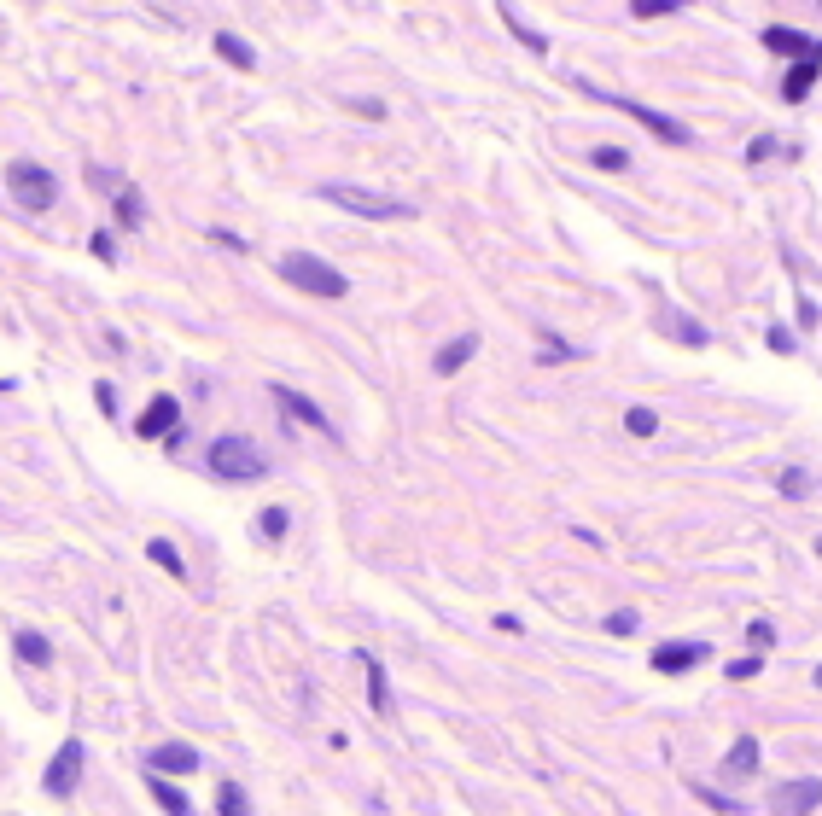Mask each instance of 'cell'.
<instances>
[{
    "label": "cell",
    "mask_w": 822,
    "mask_h": 816,
    "mask_svg": "<svg viewBox=\"0 0 822 816\" xmlns=\"http://www.w3.org/2000/svg\"><path fill=\"white\" fill-rule=\"evenodd\" d=\"M595 170H630V152H624V146H601V152H595Z\"/></svg>",
    "instance_id": "cell-30"
},
{
    "label": "cell",
    "mask_w": 822,
    "mask_h": 816,
    "mask_svg": "<svg viewBox=\"0 0 822 816\" xmlns=\"http://www.w3.org/2000/svg\"><path fill=\"white\" fill-rule=\"evenodd\" d=\"M694 799H700V805H712V811H723V816H735V811H741L735 799H723L718 787H694Z\"/></svg>",
    "instance_id": "cell-31"
},
{
    "label": "cell",
    "mask_w": 822,
    "mask_h": 816,
    "mask_svg": "<svg viewBox=\"0 0 822 816\" xmlns=\"http://www.w3.org/2000/svg\"><path fill=\"white\" fill-rule=\"evenodd\" d=\"M706 653H712L706 642H665V647H653V671L659 677H683L694 665H706Z\"/></svg>",
    "instance_id": "cell-9"
},
{
    "label": "cell",
    "mask_w": 822,
    "mask_h": 816,
    "mask_svg": "<svg viewBox=\"0 0 822 816\" xmlns=\"http://www.w3.org/2000/svg\"><path fill=\"white\" fill-rule=\"evenodd\" d=\"M624 432H630V438H653V432H659V414L636 403L630 414H624Z\"/></svg>",
    "instance_id": "cell-27"
},
{
    "label": "cell",
    "mask_w": 822,
    "mask_h": 816,
    "mask_svg": "<svg viewBox=\"0 0 822 816\" xmlns=\"http://www.w3.org/2000/svg\"><path fill=\"white\" fill-rule=\"evenodd\" d=\"M205 467L216 478H228V484H257V478L269 473V455L257 449V438H245V432H222V438H210Z\"/></svg>",
    "instance_id": "cell-1"
},
{
    "label": "cell",
    "mask_w": 822,
    "mask_h": 816,
    "mask_svg": "<svg viewBox=\"0 0 822 816\" xmlns=\"http://www.w3.org/2000/svg\"><path fill=\"white\" fill-rule=\"evenodd\" d=\"M146 793L158 799V811H164V816H193V805H187V793H181L175 782H164V776H152V782H146Z\"/></svg>",
    "instance_id": "cell-16"
},
{
    "label": "cell",
    "mask_w": 822,
    "mask_h": 816,
    "mask_svg": "<svg viewBox=\"0 0 822 816\" xmlns=\"http://www.w3.org/2000/svg\"><path fill=\"white\" fill-rule=\"evenodd\" d=\"M327 204H339L350 216H368V222H409L414 204L409 199H391V193H374V187H350V181H321L315 187Z\"/></svg>",
    "instance_id": "cell-3"
},
{
    "label": "cell",
    "mask_w": 822,
    "mask_h": 816,
    "mask_svg": "<svg viewBox=\"0 0 822 816\" xmlns=\"http://www.w3.org/2000/svg\"><path fill=\"white\" fill-rule=\"evenodd\" d=\"M776 484H782V496H793V502H799V496H805V490H811V478L799 473V467H788V473L776 478Z\"/></svg>",
    "instance_id": "cell-34"
},
{
    "label": "cell",
    "mask_w": 822,
    "mask_h": 816,
    "mask_svg": "<svg viewBox=\"0 0 822 816\" xmlns=\"http://www.w3.org/2000/svg\"><path fill=\"white\" fill-rule=\"evenodd\" d=\"M817 554H822V537H817Z\"/></svg>",
    "instance_id": "cell-40"
},
{
    "label": "cell",
    "mask_w": 822,
    "mask_h": 816,
    "mask_svg": "<svg viewBox=\"0 0 822 816\" xmlns=\"http://www.w3.org/2000/svg\"><path fill=\"white\" fill-rule=\"evenodd\" d=\"M589 100H601V105H613V111H624L630 123H642L653 140H665V146H688L694 140V129H688L683 117H665V111H653V105H642V100H630V94H601V88H589V82H578Z\"/></svg>",
    "instance_id": "cell-5"
},
{
    "label": "cell",
    "mask_w": 822,
    "mask_h": 816,
    "mask_svg": "<svg viewBox=\"0 0 822 816\" xmlns=\"http://www.w3.org/2000/svg\"><path fill=\"white\" fill-rule=\"evenodd\" d=\"M216 811H222V816H251V799H245V787L222 782V787H216Z\"/></svg>",
    "instance_id": "cell-24"
},
{
    "label": "cell",
    "mask_w": 822,
    "mask_h": 816,
    "mask_svg": "<svg viewBox=\"0 0 822 816\" xmlns=\"http://www.w3.org/2000/svg\"><path fill=\"white\" fill-rule=\"evenodd\" d=\"M776 152H782V140H776V135H758L753 146H747V164H764V158H776Z\"/></svg>",
    "instance_id": "cell-33"
},
{
    "label": "cell",
    "mask_w": 822,
    "mask_h": 816,
    "mask_svg": "<svg viewBox=\"0 0 822 816\" xmlns=\"http://www.w3.org/2000/svg\"><path fill=\"white\" fill-rule=\"evenodd\" d=\"M502 24H508V30H514L519 41H525V47H531V53H537V59H543V53H548V35L537 30V24H525V18H519L514 6H508V0H502Z\"/></svg>",
    "instance_id": "cell-18"
},
{
    "label": "cell",
    "mask_w": 822,
    "mask_h": 816,
    "mask_svg": "<svg viewBox=\"0 0 822 816\" xmlns=\"http://www.w3.org/2000/svg\"><path fill=\"white\" fill-rule=\"evenodd\" d=\"M817 688H822V665H817Z\"/></svg>",
    "instance_id": "cell-39"
},
{
    "label": "cell",
    "mask_w": 822,
    "mask_h": 816,
    "mask_svg": "<svg viewBox=\"0 0 822 816\" xmlns=\"http://www.w3.org/2000/svg\"><path fill=\"white\" fill-rule=\"evenodd\" d=\"M758 671H764V659H758V653H753V659H729V665H723V677H729V682H753Z\"/></svg>",
    "instance_id": "cell-29"
},
{
    "label": "cell",
    "mask_w": 822,
    "mask_h": 816,
    "mask_svg": "<svg viewBox=\"0 0 822 816\" xmlns=\"http://www.w3.org/2000/svg\"><path fill=\"white\" fill-rule=\"evenodd\" d=\"M671 339H683V344H694V350H700V344H706V327H700V321H688V315H671Z\"/></svg>",
    "instance_id": "cell-28"
},
{
    "label": "cell",
    "mask_w": 822,
    "mask_h": 816,
    "mask_svg": "<svg viewBox=\"0 0 822 816\" xmlns=\"http://www.w3.org/2000/svg\"><path fill=\"white\" fill-rule=\"evenodd\" d=\"M94 257H100V263H117V239H111V228H94Z\"/></svg>",
    "instance_id": "cell-36"
},
{
    "label": "cell",
    "mask_w": 822,
    "mask_h": 816,
    "mask_svg": "<svg viewBox=\"0 0 822 816\" xmlns=\"http://www.w3.org/2000/svg\"><path fill=\"white\" fill-rule=\"evenodd\" d=\"M6 193H12V204L24 216H47L59 204V175L47 170V164H35V158H12L6 164Z\"/></svg>",
    "instance_id": "cell-2"
},
{
    "label": "cell",
    "mask_w": 822,
    "mask_h": 816,
    "mask_svg": "<svg viewBox=\"0 0 822 816\" xmlns=\"http://www.w3.org/2000/svg\"><path fill=\"white\" fill-rule=\"evenodd\" d=\"M822 805V782L817 776H799V782H782L770 793V816H811Z\"/></svg>",
    "instance_id": "cell-8"
},
{
    "label": "cell",
    "mask_w": 822,
    "mask_h": 816,
    "mask_svg": "<svg viewBox=\"0 0 822 816\" xmlns=\"http://www.w3.org/2000/svg\"><path fill=\"white\" fill-rule=\"evenodd\" d=\"M572 356H578V350H572V344L566 339H554V333H537V362H572Z\"/></svg>",
    "instance_id": "cell-25"
},
{
    "label": "cell",
    "mask_w": 822,
    "mask_h": 816,
    "mask_svg": "<svg viewBox=\"0 0 822 816\" xmlns=\"http://www.w3.org/2000/svg\"><path fill=\"white\" fill-rule=\"evenodd\" d=\"M170 426H181V403H175L170 391H158V397L146 403V414L135 420V432H140V438H164Z\"/></svg>",
    "instance_id": "cell-13"
},
{
    "label": "cell",
    "mask_w": 822,
    "mask_h": 816,
    "mask_svg": "<svg viewBox=\"0 0 822 816\" xmlns=\"http://www.w3.org/2000/svg\"><path fill=\"white\" fill-rule=\"evenodd\" d=\"M274 408H286L298 426H309V432H333L327 426V414H321V403H309L304 391H292V385H274Z\"/></svg>",
    "instance_id": "cell-12"
},
{
    "label": "cell",
    "mask_w": 822,
    "mask_h": 816,
    "mask_svg": "<svg viewBox=\"0 0 822 816\" xmlns=\"http://www.w3.org/2000/svg\"><path fill=\"white\" fill-rule=\"evenodd\" d=\"M723 776H741V782H747V776H758V741H753V735H741V741H735V752L723 758Z\"/></svg>",
    "instance_id": "cell-17"
},
{
    "label": "cell",
    "mask_w": 822,
    "mask_h": 816,
    "mask_svg": "<svg viewBox=\"0 0 822 816\" xmlns=\"http://www.w3.org/2000/svg\"><path fill=\"white\" fill-rule=\"evenodd\" d=\"M817 76H822V53H811V59H793L788 82H782V100L799 105L805 94H811V88H817Z\"/></svg>",
    "instance_id": "cell-15"
},
{
    "label": "cell",
    "mask_w": 822,
    "mask_h": 816,
    "mask_svg": "<svg viewBox=\"0 0 822 816\" xmlns=\"http://www.w3.org/2000/svg\"><path fill=\"white\" fill-rule=\"evenodd\" d=\"M362 659H368V700H374V712L385 717V712H391V682H385V665H379L374 653H362Z\"/></svg>",
    "instance_id": "cell-20"
},
{
    "label": "cell",
    "mask_w": 822,
    "mask_h": 816,
    "mask_svg": "<svg viewBox=\"0 0 822 816\" xmlns=\"http://www.w3.org/2000/svg\"><path fill=\"white\" fill-rule=\"evenodd\" d=\"M636 624H642L636 612H630V607H618L613 618H607V636H636Z\"/></svg>",
    "instance_id": "cell-32"
},
{
    "label": "cell",
    "mask_w": 822,
    "mask_h": 816,
    "mask_svg": "<svg viewBox=\"0 0 822 816\" xmlns=\"http://www.w3.org/2000/svg\"><path fill=\"white\" fill-rule=\"evenodd\" d=\"M216 53L228 59V65H240V70H257V53H251V41H240V35H216Z\"/></svg>",
    "instance_id": "cell-21"
},
{
    "label": "cell",
    "mask_w": 822,
    "mask_h": 816,
    "mask_svg": "<svg viewBox=\"0 0 822 816\" xmlns=\"http://www.w3.org/2000/svg\"><path fill=\"white\" fill-rule=\"evenodd\" d=\"M758 41H764V47H770V53H776V59H811V53H822V41L817 35H805V30H788V24H770V30L758 35Z\"/></svg>",
    "instance_id": "cell-10"
},
{
    "label": "cell",
    "mask_w": 822,
    "mask_h": 816,
    "mask_svg": "<svg viewBox=\"0 0 822 816\" xmlns=\"http://www.w3.org/2000/svg\"><path fill=\"white\" fill-rule=\"evenodd\" d=\"M94 181H100V193L111 199V210H117V222L135 234L140 222H146V199H140V187L135 181H117V175H105V170H88Z\"/></svg>",
    "instance_id": "cell-7"
},
{
    "label": "cell",
    "mask_w": 822,
    "mask_h": 816,
    "mask_svg": "<svg viewBox=\"0 0 822 816\" xmlns=\"http://www.w3.org/2000/svg\"><path fill=\"white\" fill-rule=\"evenodd\" d=\"M683 6L688 0H630V18H642V24H648V18H677Z\"/></svg>",
    "instance_id": "cell-23"
},
{
    "label": "cell",
    "mask_w": 822,
    "mask_h": 816,
    "mask_svg": "<svg viewBox=\"0 0 822 816\" xmlns=\"http://www.w3.org/2000/svg\"><path fill=\"white\" fill-rule=\"evenodd\" d=\"M146 770H152V776H193V770H199V752L181 747V741H170V747H152Z\"/></svg>",
    "instance_id": "cell-14"
},
{
    "label": "cell",
    "mask_w": 822,
    "mask_h": 816,
    "mask_svg": "<svg viewBox=\"0 0 822 816\" xmlns=\"http://www.w3.org/2000/svg\"><path fill=\"white\" fill-rule=\"evenodd\" d=\"M12 653H18L24 665H47V659H53L47 636H35V630H18V636H12Z\"/></svg>",
    "instance_id": "cell-19"
},
{
    "label": "cell",
    "mask_w": 822,
    "mask_h": 816,
    "mask_svg": "<svg viewBox=\"0 0 822 816\" xmlns=\"http://www.w3.org/2000/svg\"><path fill=\"white\" fill-rule=\"evenodd\" d=\"M82 770H88V752H82V741H65V747L53 752L47 776H41V793H53V799H70V793L82 787Z\"/></svg>",
    "instance_id": "cell-6"
},
{
    "label": "cell",
    "mask_w": 822,
    "mask_h": 816,
    "mask_svg": "<svg viewBox=\"0 0 822 816\" xmlns=\"http://www.w3.org/2000/svg\"><path fill=\"white\" fill-rule=\"evenodd\" d=\"M94 403H100V414H117V385H94Z\"/></svg>",
    "instance_id": "cell-37"
},
{
    "label": "cell",
    "mask_w": 822,
    "mask_h": 816,
    "mask_svg": "<svg viewBox=\"0 0 822 816\" xmlns=\"http://www.w3.org/2000/svg\"><path fill=\"white\" fill-rule=\"evenodd\" d=\"M146 560H158V572L181 578V554H175V543H164V537H152V543H146Z\"/></svg>",
    "instance_id": "cell-26"
},
{
    "label": "cell",
    "mask_w": 822,
    "mask_h": 816,
    "mask_svg": "<svg viewBox=\"0 0 822 816\" xmlns=\"http://www.w3.org/2000/svg\"><path fill=\"white\" fill-rule=\"evenodd\" d=\"M770 350H776V356H793V333H782V327H770Z\"/></svg>",
    "instance_id": "cell-38"
},
{
    "label": "cell",
    "mask_w": 822,
    "mask_h": 816,
    "mask_svg": "<svg viewBox=\"0 0 822 816\" xmlns=\"http://www.w3.org/2000/svg\"><path fill=\"white\" fill-rule=\"evenodd\" d=\"M747 642H753L758 653H764V647H776V624H770V618H753V630H747Z\"/></svg>",
    "instance_id": "cell-35"
},
{
    "label": "cell",
    "mask_w": 822,
    "mask_h": 816,
    "mask_svg": "<svg viewBox=\"0 0 822 816\" xmlns=\"http://www.w3.org/2000/svg\"><path fill=\"white\" fill-rule=\"evenodd\" d=\"M274 274H280L286 286L309 292V298H344V292H350V280H344L333 263H321L315 251H286V257L274 263Z\"/></svg>",
    "instance_id": "cell-4"
},
{
    "label": "cell",
    "mask_w": 822,
    "mask_h": 816,
    "mask_svg": "<svg viewBox=\"0 0 822 816\" xmlns=\"http://www.w3.org/2000/svg\"><path fill=\"white\" fill-rule=\"evenodd\" d=\"M286 531H292V513H286V508H263V513H257V537H263V543H280Z\"/></svg>",
    "instance_id": "cell-22"
},
{
    "label": "cell",
    "mask_w": 822,
    "mask_h": 816,
    "mask_svg": "<svg viewBox=\"0 0 822 816\" xmlns=\"http://www.w3.org/2000/svg\"><path fill=\"white\" fill-rule=\"evenodd\" d=\"M479 356V333H461V339H444L438 350H432V374L449 379V374H461L467 362Z\"/></svg>",
    "instance_id": "cell-11"
}]
</instances>
